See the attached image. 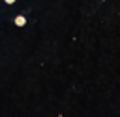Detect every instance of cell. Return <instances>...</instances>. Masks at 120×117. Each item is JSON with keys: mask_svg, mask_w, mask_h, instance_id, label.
Masks as SVG:
<instances>
[{"mask_svg": "<svg viewBox=\"0 0 120 117\" xmlns=\"http://www.w3.org/2000/svg\"><path fill=\"white\" fill-rule=\"evenodd\" d=\"M15 25H17V26H24V25H26V19H24L22 15H19V17H15Z\"/></svg>", "mask_w": 120, "mask_h": 117, "instance_id": "1", "label": "cell"}, {"mask_svg": "<svg viewBox=\"0 0 120 117\" xmlns=\"http://www.w3.org/2000/svg\"><path fill=\"white\" fill-rule=\"evenodd\" d=\"M4 2H6V4H13L15 0H4Z\"/></svg>", "mask_w": 120, "mask_h": 117, "instance_id": "2", "label": "cell"}]
</instances>
